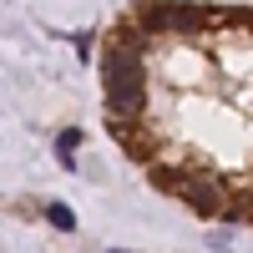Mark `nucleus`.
Masks as SVG:
<instances>
[{"instance_id": "nucleus-1", "label": "nucleus", "mask_w": 253, "mask_h": 253, "mask_svg": "<svg viewBox=\"0 0 253 253\" xmlns=\"http://www.w3.org/2000/svg\"><path fill=\"white\" fill-rule=\"evenodd\" d=\"M101 81H107V117H142L147 107V71H142V41L117 36L101 56Z\"/></svg>"}, {"instance_id": "nucleus-2", "label": "nucleus", "mask_w": 253, "mask_h": 253, "mask_svg": "<svg viewBox=\"0 0 253 253\" xmlns=\"http://www.w3.org/2000/svg\"><path fill=\"white\" fill-rule=\"evenodd\" d=\"M218 10H203V5H182V0H152L142 5V31H162V36H193L203 31V20H213Z\"/></svg>"}, {"instance_id": "nucleus-3", "label": "nucleus", "mask_w": 253, "mask_h": 253, "mask_svg": "<svg viewBox=\"0 0 253 253\" xmlns=\"http://www.w3.org/2000/svg\"><path fill=\"white\" fill-rule=\"evenodd\" d=\"M177 193H182V203H193L203 218L223 213V187H218L213 177H182V182H177Z\"/></svg>"}, {"instance_id": "nucleus-4", "label": "nucleus", "mask_w": 253, "mask_h": 253, "mask_svg": "<svg viewBox=\"0 0 253 253\" xmlns=\"http://www.w3.org/2000/svg\"><path fill=\"white\" fill-rule=\"evenodd\" d=\"M76 147H81V132H61L56 137V162L61 167H76Z\"/></svg>"}, {"instance_id": "nucleus-5", "label": "nucleus", "mask_w": 253, "mask_h": 253, "mask_svg": "<svg viewBox=\"0 0 253 253\" xmlns=\"http://www.w3.org/2000/svg\"><path fill=\"white\" fill-rule=\"evenodd\" d=\"M46 218H51L56 228H66V233L76 228V213H71V208H61V203H51V208H46Z\"/></svg>"}, {"instance_id": "nucleus-6", "label": "nucleus", "mask_w": 253, "mask_h": 253, "mask_svg": "<svg viewBox=\"0 0 253 253\" xmlns=\"http://www.w3.org/2000/svg\"><path fill=\"white\" fill-rule=\"evenodd\" d=\"M107 253H126V248H107Z\"/></svg>"}]
</instances>
